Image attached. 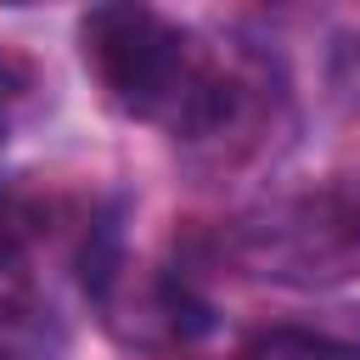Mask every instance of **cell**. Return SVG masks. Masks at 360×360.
I'll use <instances>...</instances> for the list:
<instances>
[{"label":"cell","mask_w":360,"mask_h":360,"mask_svg":"<svg viewBox=\"0 0 360 360\" xmlns=\"http://www.w3.org/2000/svg\"><path fill=\"white\" fill-rule=\"evenodd\" d=\"M11 96H17V84H11V62H6V51H0V124H6V107H11Z\"/></svg>","instance_id":"cell-6"},{"label":"cell","mask_w":360,"mask_h":360,"mask_svg":"<svg viewBox=\"0 0 360 360\" xmlns=\"http://www.w3.org/2000/svg\"><path fill=\"white\" fill-rule=\"evenodd\" d=\"M0 360H17V354H0Z\"/></svg>","instance_id":"cell-7"},{"label":"cell","mask_w":360,"mask_h":360,"mask_svg":"<svg viewBox=\"0 0 360 360\" xmlns=\"http://www.w3.org/2000/svg\"><path fill=\"white\" fill-rule=\"evenodd\" d=\"M332 90L360 112V39H338V51H332Z\"/></svg>","instance_id":"cell-5"},{"label":"cell","mask_w":360,"mask_h":360,"mask_svg":"<svg viewBox=\"0 0 360 360\" xmlns=\"http://www.w3.org/2000/svg\"><path fill=\"white\" fill-rule=\"evenodd\" d=\"M34 236V208L17 191H0V264H11Z\"/></svg>","instance_id":"cell-4"},{"label":"cell","mask_w":360,"mask_h":360,"mask_svg":"<svg viewBox=\"0 0 360 360\" xmlns=\"http://www.w3.org/2000/svg\"><path fill=\"white\" fill-rule=\"evenodd\" d=\"M236 360H360V343L315 326H270L236 349Z\"/></svg>","instance_id":"cell-3"},{"label":"cell","mask_w":360,"mask_h":360,"mask_svg":"<svg viewBox=\"0 0 360 360\" xmlns=\"http://www.w3.org/2000/svg\"><path fill=\"white\" fill-rule=\"evenodd\" d=\"M84 62L107 101L129 118H163L180 129V118L197 101V84L208 68H197L191 39L158 17L152 6H96L79 22Z\"/></svg>","instance_id":"cell-1"},{"label":"cell","mask_w":360,"mask_h":360,"mask_svg":"<svg viewBox=\"0 0 360 360\" xmlns=\"http://www.w3.org/2000/svg\"><path fill=\"white\" fill-rule=\"evenodd\" d=\"M236 259L281 287H343L360 276V202L343 191L281 197L242 219Z\"/></svg>","instance_id":"cell-2"}]
</instances>
